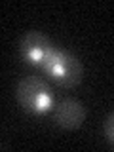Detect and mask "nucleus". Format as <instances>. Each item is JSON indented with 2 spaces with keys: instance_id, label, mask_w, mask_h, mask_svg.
Instances as JSON below:
<instances>
[{
  "instance_id": "nucleus-1",
  "label": "nucleus",
  "mask_w": 114,
  "mask_h": 152,
  "mask_svg": "<svg viewBox=\"0 0 114 152\" xmlns=\"http://www.w3.org/2000/svg\"><path fill=\"white\" fill-rule=\"evenodd\" d=\"M40 69L65 88H74L82 80V63L69 51L59 50L57 46L50 51Z\"/></svg>"
},
{
  "instance_id": "nucleus-2",
  "label": "nucleus",
  "mask_w": 114,
  "mask_h": 152,
  "mask_svg": "<svg viewBox=\"0 0 114 152\" xmlns=\"http://www.w3.org/2000/svg\"><path fill=\"white\" fill-rule=\"evenodd\" d=\"M17 101L31 114H44L51 108L53 97L51 89L42 78L27 76L17 84Z\"/></svg>"
},
{
  "instance_id": "nucleus-3",
  "label": "nucleus",
  "mask_w": 114,
  "mask_h": 152,
  "mask_svg": "<svg viewBox=\"0 0 114 152\" xmlns=\"http://www.w3.org/2000/svg\"><path fill=\"white\" fill-rule=\"evenodd\" d=\"M53 44L50 42V38L44 36L38 31H31L23 36L21 40V55L23 59L28 61L31 65L42 66V63L46 61V57L50 55V51L53 50Z\"/></svg>"
},
{
  "instance_id": "nucleus-4",
  "label": "nucleus",
  "mask_w": 114,
  "mask_h": 152,
  "mask_svg": "<svg viewBox=\"0 0 114 152\" xmlns=\"http://www.w3.org/2000/svg\"><path fill=\"white\" fill-rule=\"evenodd\" d=\"M86 118V108L84 104L76 99H65L53 108V120L59 127L65 129H74V127L82 126Z\"/></svg>"
},
{
  "instance_id": "nucleus-5",
  "label": "nucleus",
  "mask_w": 114,
  "mask_h": 152,
  "mask_svg": "<svg viewBox=\"0 0 114 152\" xmlns=\"http://www.w3.org/2000/svg\"><path fill=\"white\" fill-rule=\"evenodd\" d=\"M104 137H107V141L114 146V112L108 114L107 120H104Z\"/></svg>"
}]
</instances>
